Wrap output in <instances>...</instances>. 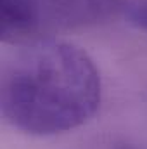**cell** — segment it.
Wrapping results in <instances>:
<instances>
[{
    "instance_id": "6da1fadb",
    "label": "cell",
    "mask_w": 147,
    "mask_h": 149,
    "mask_svg": "<svg viewBox=\"0 0 147 149\" xmlns=\"http://www.w3.org/2000/svg\"><path fill=\"white\" fill-rule=\"evenodd\" d=\"M101 101L99 68L71 42L37 38L16 45L3 63L2 114L23 134L47 137L71 132L95 116Z\"/></svg>"
},
{
    "instance_id": "7a4b0ae2",
    "label": "cell",
    "mask_w": 147,
    "mask_h": 149,
    "mask_svg": "<svg viewBox=\"0 0 147 149\" xmlns=\"http://www.w3.org/2000/svg\"><path fill=\"white\" fill-rule=\"evenodd\" d=\"M45 31L83 30L109 23L128 0H28Z\"/></svg>"
},
{
    "instance_id": "3957f363",
    "label": "cell",
    "mask_w": 147,
    "mask_h": 149,
    "mask_svg": "<svg viewBox=\"0 0 147 149\" xmlns=\"http://www.w3.org/2000/svg\"><path fill=\"white\" fill-rule=\"evenodd\" d=\"M0 37L3 43L14 47L43 37L40 21L28 0H0Z\"/></svg>"
},
{
    "instance_id": "277c9868",
    "label": "cell",
    "mask_w": 147,
    "mask_h": 149,
    "mask_svg": "<svg viewBox=\"0 0 147 149\" xmlns=\"http://www.w3.org/2000/svg\"><path fill=\"white\" fill-rule=\"evenodd\" d=\"M125 14L139 30L147 33V0H132L125 7Z\"/></svg>"
},
{
    "instance_id": "5b68a950",
    "label": "cell",
    "mask_w": 147,
    "mask_h": 149,
    "mask_svg": "<svg viewBox=\"0 0 147 149\" xmlns=\"http://www.w3.org/2000/svg\"><path fill=\"white\" fill-rule=\"evenodd\" d=\"M111 149H135V148H132V146H114Z\"/></svg>"
}]
</instances>
